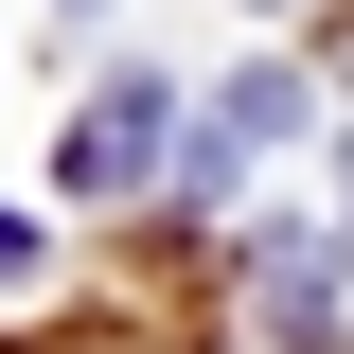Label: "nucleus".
Here are the masks:
<instances>
[{"label":"nucleus","mask_w":354,"mask_h":354,"mask_svg":"<svg viewBox=\"0 0 354 354\" xmlns=\"http://www.w3.org/2000/svg\"><path fill=\"white\" fill-rule=\"evenodd\" d=\"M160 142H177V88H160V71H106V88L71 106V142H53V177H71V195H142Z\"/></svg>","instance_id":"f257e3e1"},{"label":"nucleus","mask_w":354,"mask_h":354,"mask_svg":"<svg viewBox=\"0 0 354 354\" xmlns=\"http://www.w3.org/2000/svg\"><path fill=\"white\" fill-rule=\"evenodd\" d=\"M248 354H337V248H248Z\"/></svg>","instance_id":"f03ea898"},{"label":"nucleus","mask_w":354,"mask_h":354,"mask_svg":"<svg viewBox=\"0 0 354 354\" xmlns=\"http://www.w3.org/2000/svg\"><path fill=\"white\" fill-rule=\"evenodd\" d=\"M283 124H301V71H230V88H213V124H195V177H230V160H266Z\"/></svg>","instance_id":"7ed1b4c3"},{"label":"nucleus","mask_w":354,"mask_h":354,"mask_svg":"<svg viewBox=\"0 0 354 354\" xmlns=\"http://www.w3.org/2000/svg\"><path fill=\"white\" fill-rule=\"evenodd\" d=\"M0 283H36V230H18V213H0Z\"/></svg>","instance_id":"20e7f679"},{"label":"nucleus","mask_w":354,"mask_h":354,"mask_svg":"<svg viewBox=\"0 0 354 354\" xmlns=\"http://www.w3.org/2000/svg\"><path fill=\"white\" fill-rule=\"evenodd\" d=\"M36 354H124V337H36Z\"/></svg>","instance_id":"39448f33"}]
</instances>
